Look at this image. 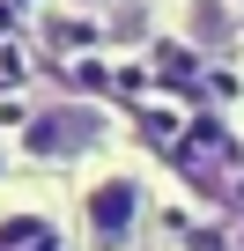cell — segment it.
<instances>
[{"mask_svg":"<svg viewBox=\"0 0 244 251\" xmlns=\"http://www.w3.org/2000/svg\"><path fill=\"white\" fill-rule=\"evenodd\" d=\"M104 141H111V111L81 103V96H52L23 126V155H37V163H74V155H89Z\"/></svg>","mask_w":244,"mask_h":251,"instance_id":"cell-1","label":"cell"},{"mask_svg":"<svg viewBox=\"0 0 244 251\" xmlns=\"http://www.w3.org/2000/svg\"><path fill=\"white\" fill-rule=\"evenodd\" d=\"M141 214H148V192L134 170H104L89 192H81V236L96 251H126L141 236Z\"/></svg>","mask_w":244,"mask_h":251,"instance_id":"cell-2","label":"cell"},{"mask_svg":"<svg viewBox=\"0 0 244 251\" xmlns=\"http://www.w3.org/2000/svg\"><path fill=\"white\" fill-rule=\"evenodd\" d=\"M0 251H67V229L45 207H0Z\"/></svg>","mask_w":244,"mask_h":251,"instance_id":"cell-3","label":"cell"},{"mask_svg":"<svg viewBox=\"0 0 244 251\" xmlns=\"http://www.w3.org/2000/svg\"><path fill=\"white\" fill-rule=\"evenodd\" d=\"M185 37L192 45H229V8H192L185 15Z\"/></svg>","mask_w":244,"mask_h":251,"instance_id":"cell-4","label":"cell"},{"mask_svg":"<svg viewBox=\"0 0 244 251\" xmlns=\"http://www.w3.org/2000/svg\"><path fill=\"white\" fill-rule=\"evenodd\" d=\"M59 8H74V15H104V8H118V0H59Z\"/></svg>","mask_w":244,"mask_h":251,"instance_id":"cell-5","label":"cell"},{"mask_svg":"<svg viewBox=\"0 0 244 251\" xmlns=\"http://www.w3.org/2000/svg\"><path fill=\"white\" fill-rule=\"evenodd\" d=\"M229 8H244V0H229Z\"/></svg>","mask_w":244,"mask_h":251,"instance_id":"cell-6","label":"cell"}]
</instances>
